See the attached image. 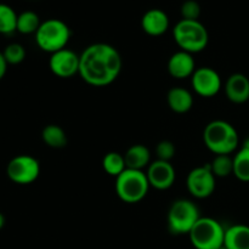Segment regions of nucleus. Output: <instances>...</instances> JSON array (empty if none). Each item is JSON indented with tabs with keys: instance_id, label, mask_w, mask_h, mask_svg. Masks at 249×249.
Wrapping results in <instances>:
<instances>
[{
	"instance_id": "10",
	"label": "nucleus",
	"mask_w": 249,
	"mask_h": 249,
	"mask_svg": "<svg viewBox=\"0 0 249 249\" xmlns=\"http://www.w3.org/2000/svg\"><path fill=\"white\" fill-rule=\"evenodd\" d=\"M194 91L202 97H214L223 88L221 77L215 70L211 67L196 68L191 77Z\"/></svg>"
},
{
	"instance_id": "21",
	"label": "nucleus",
	"mask_w": 249,
	"mask_h": 249,
	"mask_svg": "<svg viewBox=\"0 0 249 249\" xmlns=\"http://www.w3.org/2000/svg\"><path fill=\"white\" fill-rule=\"evenodd\" d=\"M233 175L238 180L249 182V150L241 147L233 156Z\"/></svg>"
},
{
	"instance_id": "17",
	"label": "nucleus",
	"mask_w": 249,
	"mask_h": 249,
	"mask_svg": "<svg viewBox=\"0 0 249 249\" xmlns=\"http://www.w3.org/2000/svg\"><path fill=\"white\" fill-rule=\"evenodd\" d=\"M168 106L175 113H187L194 106V96L185 88H172L167 95Z\"/></svg>"
},
{
	"instance_id": "30",
	"label": "nucleus",
	"mask_w": 249,
	"mask_h": 249,
	"mask_svg": "<svg viewBox=\"0 0 249 249\" xmlns=\"http://www.w3.org/2000/svg\"><path fill=\"white\" fill-rule=\"evenodd\" d=\"M242 147H245V148H248L249 150V138H247L245 140V142H243V145H242Z\"/></svg>"
},
{
	"instance_id": "15",
	"label": "nucleus",
	"mask_w": 249,
	"mask_h": 249,
	"mask_svg": "<svg viewBox=\"0 0 249 249\" xmlns=\"http://www.w3.org/2000/svg\"><path fill=\"white\" fill-rule=\"evenodd\" d=\"M225 95L233 104H245L249 100V79L242 73H233L225 83Z\"/></svg>"
},
{
	"instance_id": "9",
	"label": "nucleus",
	"mask_w": 249,
	"mask_h": 249,
	"mask_svg": "<svg viewBox=\"0 0 249 249\" xmlns=\"http://www.w3.org/2000/svg\"><path fill=\"white\" fill-rule=\"evenodd\" d=\"M186 186L195 198L203 199L211 197L216 186V178L212 172L211 164L208 163L194 168L187 175Z\"/></svg>"
},
{
	"instance_id": "5",
	"label": "nucleus",
	"mask_w": 249,
	"mask_h": 249,
	"mask_svg": "<svg viewBox=\"0 0 249 249\" xmlns=\"http://www.w3.org/2000/svg\"><path fill=\"white\" fill-rule=\"evenodd\" d=\"M71 39V29L63 21L50 18L41 22L36 33V43L43 51L53 53L66 49Z\"/></svg>"
},
{
	"instance_id": "2",
	"label": "nucleus",
	"mask_w": 249,
	"mask_h": 249,
	"mask_svg": "<svg viewBox=\"0 0 249 249\" xmlns=\"http://www.w3.org/2000/svg\"><path fill=\"white\" fill-rule=\"evenodd\" d=\"M203 141L207 148L214 155H231L235 152L240 143L238 133L229 122H211L203 130Z\"/></svg>"
},
{
	"instance_id": "4",
	"label": "nucleus",
	"mask_w": 249,
	"mask_h": 249,
	"mask_svg": "<svg viewBox=\"0 0 249 249\" xmlns=\"http://www.w3.org/2000/svg\"><path fill=\"white\" fill-rule=\"evenodd\" d=\"M146 173L142 170L125 169L116 178V194L124 203L134 204L142 201L150 190Z\"/></svg>"
},
{
	"instance_id": "13",
	"label": "nucleus",
	"mask_w": 249,
	"mask_h": 249,
	"mask_svg": "<svg viewBox=\"0 0 249 249\" xmlns=\"http://www.w3.org/2000/svg\"><path fill=\"white\" fill-rule=\"evenodd\" d=\"M196 71V61L192 53L179 50L170 56L168 61V72L175 79L191 78Z\"/></svg>"
},
{
	"instance_id": "25",
	"label": "nucleus",
	"mask_w": 249,
	"mask_h": 249,
	"mask_svg": "<svg viewBox=\"0 0 249 249\" xmlns=\"http://www.w3.org/2000/svg\"><path fill=\"white\" fill-rule=\"evenodd\" d=\"M2 55L9 65H18L26 58V50L21 44L12 43L5 48Z\"/></svg>"
},
{
	"instance_id": "28",
	"label": "nucleus",
	"mask_w": 249,
	"mask_h": 249,
	"mask_svg": "<svg viewBox=\"0 0 249 249\" xmlns=\"http://www.w3.org/2000/svg\"><path fill=\"white\" fill-rule=\"evenodd\" d=\"M7 66H9V63H7L6 60H5L2 53H0V80H1L2 78L5 77V74H6Z\"/></svg>"
},
{
	"instance_id": "26",
	"label": "nucleus",
	"mask_w": 249,
	"mask_h": 249,
	"mask_svg": "<svg viewBox=\"0 0 249 249\" xmlns=\"http://www.w3.org/2000/svg\"><path fill=\"white\" fill-rule=\"evenodd\" d=\"M175 152H177L175 145L169 140H162L156 146V156L158 160L170 162L174 158Z\"/></svg>"
},
{
	"instance_id": "12",
	"label": "nucleus",
	"mask_w": 249,
	"mask_h": 249,
	"mask_svg": "<svg viewBox=\"0 0 249 249\" xmlns=\"http://www.w3.org/2000/svg\"><path fill=\"white\" fill-rule=\"evenodd\" d=\"M146 177H147L150 186L160 191L170 189L174 185L177 179V172L170 162L156 160L155 162H151L146 170Z\"/></svg>"
},
{
	"instance_id": "22",
	"label": "nucleus",
	"mask_w": 249,
	"mask_h": 249,
	"mask_svg": "<svg viewBox=\"0 0 249 249\" xmlns=\"http://www.w3.org/2000/svg\"><path fill=\"white\" fill-rule=\"evenodd\" d=\"M17 17L11 6L0 2V34H12L17 31Z\"/></svg>"
},
{
	"instance_id": "19",
	"label": "nucleus",
	"mask_w": 249,
	"mask_h": 249,
	"mask_svg": "<svg viewBox=\"0 0 249 249\" xmlns=\"http://www.w3.org/2000/svg\"><path fill=\"white\" fill-rule=\"evenodd\" d=\"M41 138L46 146L51 148H63L68 142L67 134L57 124H49L43 129Z\"/></svg>"
},
{
	"instance_id": "3",
	"label": "nucleus",
	"mask_w": 249,
	"mask_h": 249,
	"mask_svg": "<svg viewBox=\"0 0 249 249\" xmlns=\"http://www.w3.org/2000/svg\"><path fill=\"white\" fill-rule=\"evenodd\" d=\"M173 36L180 50L190 53L203 51L209 41L208 31L199 21L181 19L175 24Z\"/></svg>"
},
{
	"instance_id": "23",
	"label": "nucleus",
	"mask_w": 249,
	"mask_h": 249,
	"mask_svg": "<svg viewBox=\"0 0 249 249\" xmlns=\"http://www.w3.org/2000/svg\"><path fill=\"white\" fill-rule=\"evenodd\" d=\"M41 22L34 11H23L17 17V32L21 34H36Z\"/></svg>"
},
{
	"instance_id": "8",
	"label": "nucleus",
	"mask_w": 249,
	"mask_h": 249,
	"mask_svg": "<svg viewBox=\"0 0 249 249\" xmlns=\"http://www.w3.org/2000/svg\"><path fill=\"white\" fill-rule=\"evenodd\" d=\"M6 174L17 185L33 184L40 174V163L33 156H16L7 164Z\"/></svg>"
},
{
	"instance_id": "24",
	"label": "nucleus",
	"mask_w": 249,
	"mask_h": 249,
	"mask_svg": "<svg viewBox=\"0 0 249 249\" xmlns=\"http://www.w3.org/2000/svg\"><path fill=\"white\" fill-rule=\"evenodd\" d=\"M209 164L215 178H228L233 174V158L230 155H216Z\"/></svg>"
},
{
	"instance_id": "14",
	"label": "nucleus",
	"mask_w": 249,
	"mask_h": 249,
	"mask_svg": "<svg viewBox=\"0 0 249 249\" xmlns=\"http://www.w3.org/2000/svg\"><path fill=\"white\" fill-rule=\"evenodd\" d=\"M141 28L151 36H160L169 28V17L163 10L151 9L141 18Z\"/></svg>"
},
{
	"instance_id": "6",
	"label": "nucleus",
	"mask_w": 249,
	"mask_h": 249,
	"mask_svg": "<svg viewBox=\"0 0 249 249\" xmlns=\"http://www.w3.org/2000/svg\"><path fill=\"white\" fill-rule=\"evenodd\" d=\"M189 237L196 249H219L224 247L225 229L215 219L201 216L190 231Z\"/></svg>"
},
{
	"instance_id": "16",
	"label": "nucleus",
	"mask_w": 249,
	"mask_h": 249,
	"mask_svg": "<svg viewBox=\"0 0 249 249\" xmlns=\"http://www.w3.org/2000/svg\"><path fill=\"white\" fill-rule=\"evenodd\" d=\"M126 169L142 170L151 164V152L148 147L141 143L130 146L124 153Z\"/></svg>"
},
{
	"instance_id": "7",
	"label": "nucleus",
	"mask_w": 249,
	"mask_h": 249,
	"mask_svg": "<svg viewBox=\"0 0 249 249\" xmlns=\"http://www.w3.org/2000/svg\"><path fill=\"white\" fill-rule=\"evenodd\" d=\"M199 218L196 203L190 199H177L168 212V228L173 235H189Z\"/></svg>"
},
{
	"instance_id": "27",
	"label": "nucleus",
	"mask_w": 249,
	"mask_h": 249,
	"mask_svg": "<svg viewBox=\"0 0 249 249\" xmlns=\"http://www.w3.org/2000/svg\"><path fill=\"white\" fill-rule=\"evenodd\" d=\"M181 19H189V21H198L199 16H201V6L196 0H186L182 2L181 9Z\"/></svg>"
},
{
	"instance_id": "1",
	"label": "nucleus",
	"mask_w": 249,
	"mask_h": 249,
	"mask_svg": "<svg viewBox=\"0 0 249 249\" xmlns=\"http://www.w3.org/2000/svg\"><path fill=\"white\" fill-rule=\"evenodd\" d=\"M79 56V75L87 84L107 87L121 74V53L109 44H91Z\"/></svg>"
},
{
	"instance_id": "11",
	"label": "nucleus",
	"mask_w": 249,
	"mask_h": 249,
	"mask_svg": "<svg viewBox=\"0 0 249 249\" xmlns=\"http://www.w3.org/2000/svg\"><path fill=\"white\" fill-rule=\"evenodd\" d=\"M80 56L70 49H62L51 53L49 58V67L56 77L68 79L79 74Z\"/></svg>"
},
{
	"instance_id": "18",
	"label": "nucleus",
	"mask_w": 249,
	"mask_h": 249,
	"mask_svg": "<svg viewBox=\"0 0 249 249\" xmlns=\"http://www.w3.org/2000/svg\"><path fill=\"white\" fill-rule=\"evenodd\" d=\"M224 247L226 249H249V226L236 224L225 229Z\"/></svg>"
},
{
	"instance_id": "29",
	"label": "nucleus",
	"mask_w": 249,
	"mask_h": 249,
	"mask_svg": "<svg viewBox=\"0 0 249 249\" xmlns=\"http://www.w3.org/2000/svg\"><path fill=\"white\" fill-rule=\"evenodd\" d=\"M4 225H5V216L2 215V213L0 212V230L4 228Z\"/></svg>"
},
{
	"instance_id": "20",
	"label": "nucleus",
	"mask_w": 249,
	"mask_h": 249,
	"mask_svg": "<svg viewBox=\"0 0 249 249\" xmlns=\"http://www.w3.org/2000/svg\"><path fill=\"white\" fill-rule=\"evenodd\" d=\"M102 168L111 177L117 178L126 169L124 155L119 152H108L102 160Z\"/></svg>"
},
{
	"instance_id": "31",
	"label": "nucleus",
	"mask_w": 249,
	"mask_h": 249,
	"mask_svg": "<svg viewBox=\"0 0 249 249\" xmlns=\"http://www.w3.org/2000/svg\"><path fill=\"white\" fill-rule=\"evenodd\" d=\"M219 249H226L225 247H221V248H219Z\"/></svg>"
}]
</instances>
